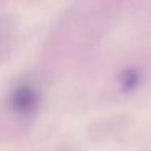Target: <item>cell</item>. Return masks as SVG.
Segmentation results:
<instances>
[]
</instances>
